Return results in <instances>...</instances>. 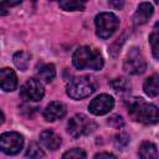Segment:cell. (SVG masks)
<instances>
[{
    "instance_id": "obj_25",
    "label": "cell",
    "mask_w": 159,
    "mask_h": 159,
    "mask_svg": "<svg viewBox=\"0 0 159 159\" xmlns=\"http://www.w3.org/2000/svg\"><path fill=\"white\" fill-rule=\"evenodd\" d=\"M94 159H116V157L111 153H98L96 154Z\"/></svg>"
},
{
    "instance_id": "obj_3",
    "label": "cell",
    "mask_w": 159,
    "mask_h": 159,
    "mask_svg": "<svg viewBox=\"0 0 159 159\" xmlns=\"http://www.w3.org/2000/svg\"><path fill=\"white\" fill-rule=\"evenodd\" d=\"M94 89H96L94 81L87 76L73 78L66 87L67 94L73 99H82L84 97H88L94 92Z\"/></svg>"
},
{
    "instance_id": "obj_9",
    "label": "cell",
    "mask_w": 159,
    "mask_h": 159,
    "mask_svg": "<svg viewBox=\"0 0 159 159\" xmlns=\"http://www.w3.org/2000/svg\"><path fill=\"white\" fill-rule=\"evenodd\" d=\"M114 106V99L109 94H99L93 98L88 106V109L94 116H103L108 113Z\"/></svg>"
},
{
    "instance_id": "obj_15",
    "label": "cell",
    "mask_w": 159,
    "mask_h": 159,
    "mask_svg": "<svg viewBox=\"0 0 159 159\" xmlns=\"http://www.w3.org/2000/svg\"><path fill=\"white\" fill-rule=\"evenodd\" d=\"M140 159H158V149L150 142H143L139 147Z\"/></svg>"
},
{
    "instance_id": "obj_16",
    "label": "cell",
    "mask_w": 159,
    "mask_h": 159,
    "mask_svg": "<svg viewBox=\"0 0 159 159\" xmlns=\"http://www.w3.org/2000/svg\"><path fill=\"white\" fill-rule=\"evenodd\" d=\"M37 75L45 82H51L56 76V70L52 63H43L37 67Z\"/></svg>"
},
{
    "instance_id": "obj_18",
    "label": "cell",
    "mask_w": 159,
    "mask_h": 159,
    "mask_svg": "<svg viewBox=\"0 0 159 159\" xmlns=\"http://www.w3.org/2000/svg\"><path fill=\"white\" fill-rule=\"evenodd\" d=\"M43 150L40 148L37 143H31L25 154V159H43Z\"/></svg>"
},
{
    "instance_id": "obj_13",
    "label": "cell",
    "mask_w": 159,
    "mask_h": 159,
    "mask_svg": "<svg viewBox=\"0 0 159 159\" xmlns=\"http://www.w3.org/2000/svg\"><path fill=\"white\" fill-rule=\"evenodd\" d=\"M40 142L48 150H56L61 145V138L52 130H43L40 134Z\"/></svg>"
},
{
    "instance_id": "obj_4",
    "label": "cell",
    "mask_w": 159,
    "mask_h": 159,
    "mask_svg": "<svg viewBox=\"0 0 159 159\" xmlns=\"http://www.w3.org/2000/svg\"><path fill=\"white\" fill-rule=\"evenodd\" d=\"M97 128L96 122L89 119L84 114H76L73 116L67 124V130L73 138H81L84 135L91 134Z\"/></svg>"
},
{
    "instance_id": "obj_23",
    "label": "cell",
    "mask_w": 159,
    "mask_h": 159,
    "mask_svg": "<svg viewBox=\"0 0 159 159\" xmlns=\"http://www.w3.org/2000/svg\"><path fill=\"white\" fill-rule=\"evenodd\" d=\"M128 143H129V135L125 134V133H118V134L114 137V144H116V147L119 148V149L124 148Z\"/></svg>"
},
{
    "instance_id": "obj_19",
    "label": "cell",
    "mask_w": 159,
    "mask_h": 159,
    "mask_svg": "<svg viewBox=\"0 0 159 159\" xmlns=\"http://www.w3.org/2000/svg\"><path fill=\"white\" fill-rule=\"evenodd\" d=\"M111 86L114 91L117 92H124V91H128L129 87H130V83L128 82L127 78L124 77H119V78H114L113 81H111Z\"/></svg>"
},
{
    "instance_id": "obj_2",
    "label": "cell",
    "mask_w": 159,
    "mask_h": 159,
    "mask_svg": "<svg viewBox=\"0 0 159 159\" xmlns=\"http://www.w3.org/2000/svg\"><path fill=\"white\" fill-rule=\"evenodd\" d=\"M73 66L78 70H101L103 58L98 50L89 46L78 47L72 56Z\"/></svg>"
},
{
    "instance_id": "obj_12",
    "label": "cell",
    "mask_w": 159,
    "mask_h": 159,
    "mask_svg": "<svg viewBox=\"0 0 159 159\" xmlns=\"http://www.w3.org/2000/svg\"><path fill=\"white\" fill-rule=\"evenodd\" d=\"M152 14H153V5L150 2L139 4V6H138V9H137V11H135V14L133 16L134 25L138 26V25L145 24L149 20V17L152 16Z\"/></svg>"
},
{
    "instance_id": "obj_22",
    "label": "cell",
    "mask_w": 159,
    "mask_h": 159,
    "mask_svg": "<svg viewBox=\"0 0 159 159\" xmlns=\"http://www.w3.org/2000/svg\"><path fill=\"white\" fill-rule=\"evenodd\" d=\"M62 159H86V154H84V152L82 149L73 148V149L67 150L62 155Z\"/></svg>"
},
{
    "instance_id": "obj_11",
    "label": "cell",
    "mask_w": 159,
    "mask_h": 159,
    "mask_svg": "<svg viewBox=\"0 0 159 159\" xmlns=\"http://www.w3.org/2000/svg\"><path fill=\"white\" fill-rule=\"evenodd\" d=\"M0 84H1V88L6 92H10V91H14L17 86V77L15 75V72L11 70V68H2L0 71Z\"/></svg>"
},
{
    "instance_id": "obj_17",
    "label": "cell",
    "mask_w": 159,
    "mask_h": 159,
    "mask_svg": "<svg viewBox=\"0 0 159 159\" xmlns=\"http://www.w3.org/2000/svg\"><path fill=\"white\" fill-rule=\"evenodd\" d=\"M29 62H30V55L25 51H19L14 55V63L15 66L21 70V71H25L27 70V66H29Z\"/></svg>"
},
{
    "instance_id": "obj_1",
    "label": "cell",
    "mask_w": 159,
    "mask_h": 159,
    "mask_svg": "<svg viewBox=\"0 0 159 159\" xmlns=\"http://www.w3.org/2000/svg\"><path fill=\"white\" fill-rule=\"evenodd\" d=\"M129 116L139 123L154 124L159 122V108L152 103L145 102L143 98H129L125 102Z\"/></svg>"
},
{
    "instance_id": "obj_14",
    "label": "cell",
    "mask_w": 159,
    "mask_h": 159,
    "mask_svg": "<svg viewBox=\"0 0 159 159\" xmlns=\"http://www.w3.org/2000/svg\"><path fill=\"white\" fill-rule=\"evenodd\" d=\"M143 89L145 94L149 97H155L159 94V75H152L149 76L143 84Z\"/></svg>"
},
{
    "instance_id": "obj_8",
    "label": "cell",
    "mask_w": 159,
    "mask_h": 159,
    "mask_svg": "<svg viewBox=\"0 0 159 159\" xmlns=\"http://www.w3.org/2000/svg\"><path fill=\"white\" fill-rule=\"evenodd\" d=\"M21 97L26 101H32V102H37L40 99H42L43 94H45V89H43V84L36 80V78H29L20 89Z\"/></svg>"
},
{
    "instance_id": "obj_24",
    "label": "cell",
    "mask_w": 159,
    "mask_h": 159,
    "mask_svg": "<svg viewBox=\"0 0 159 159\" xmlns=\"http://www.w3.org/2000/svg\"><path fill=\"white\" fill-rule=\"evenodd\" d=\"M108 124H111L112 127H114L117 129H120L124 125V120H123V118L120 116H112L108 119Z\"/></svg>"
},
{
    "instance_id": "obj_10",
    "label": "cell",
    "mask_w": 159,
    "mask_h": 159,
    "mask_svg": "<svg viewBox=\"0 0 159 159\" xmlns=\"http://www.w3.org/2000/svg\"><path fill=\"white\" fill-rule=\"evenodd\" d=\"M66 113V107L61 102H51L43 111V118L47 122H53L62 118Z\"/></svg>"
},
{
    "instance_id": "obj_27",
    "label": "cell",
    "mask_w": 159,
    "mask_h": 159,
    "mask_svg": "<svg viewBox=\"0 0 159 159\" xmlns=\"http://www.w3.org/2000/svg\"><path fill=\"white\" fill-rule=\"evenodd\" d=\"M157 4H158V5H159V1H157Z\"/></svg>"
},
{
    "instance_id": "obj_20",
    "label": "cell",
    "mask_w": 159,
    "mask_h": 159,
    "mask_svg": "<svg viewBox=\"0 0 159 159\" xmlns=\"http://www.w3.org/2000/svg\"><path fill=\"white\" fill-rule=\"evenodd\" d=\"M60 7L67 11H77L84 9V2L82 1H60Z\"/></svg>"
},
{
    "instance_id": "obj_21",
    "label": "cell",
    "mask_w": 159,
    "mask_h": 159,
    "mask_svg": "<svg viewBox=\"0 0 159 159\" xmlns=\"http://www.w3.org/2000/svg\"><path fill=\"white\" fill-rule=\"evenodd\" d=\"M149 42H150V46H152V52H153V56L159 60V32H153L150 34L149 36Z\"/></svg>"
},
{
    "instance_id": "obj_7",
    "label": "cell",
    "mask_w": 159,
    "mask_h": 159,
    "mask_svg": "<svg viewBox=\"0 0 159 159\" xmlns=\"http://www.w3.org/2000/svg\"><path fill=\"white\" fill-rule=\"evenodd\" d=\"M0 147H1V150L4 153L14 155V154H17L22 149L24 139L16 132H7V133L1 134V137H0Z\"/></svg>"
},
{
    "instance_id": "obj_5",
    "label": "cell",
    "mask_w": 159,
    "mask_h": 159,
    "mask_svg": "<svg viewBox=\"0 0 159 159\" xmlns=\"http://www.w3.org/2000/svg\"><path fill=\"white\" fill-rule=\"evenodd\" d=\"M96 32L101 39L111 37L118 29L119 20L112 12H101L96 16Z\"/></svg>"
},
{
    "instance_id": "obj_26",
    "label": "cell",
    "mask_w": 159,
    "mask_h": 159,
    "mask_svg": "<svg viewBox=\"0 0 159 159\" xmlns=\"http://www.w3.org/2000/svg\"><path fill=\"white\" fill-rule=\"evenodd\" d=\"M109 5H113V6L120 7V6H123V1H119V2H113V1H111V2H109Z\"/></svg>"
},
{
    "instance_id": "obj_6",
    "label": "cell",
    "mask_w": 159,
    "mask_h": 159,
    "mask_svg": "<svg viewBox=\"0 0 159 159\" xmlns=\"http://www.w3.org/2000/svg\"><path fill=\"white\" fill-rule=\"evenodd\" d=\"M123 68L129 75H140L145 71L147 62L138 48L133 47L128 52V55L124 60V63H123Z\"/></svg>"
}]
</instances>
